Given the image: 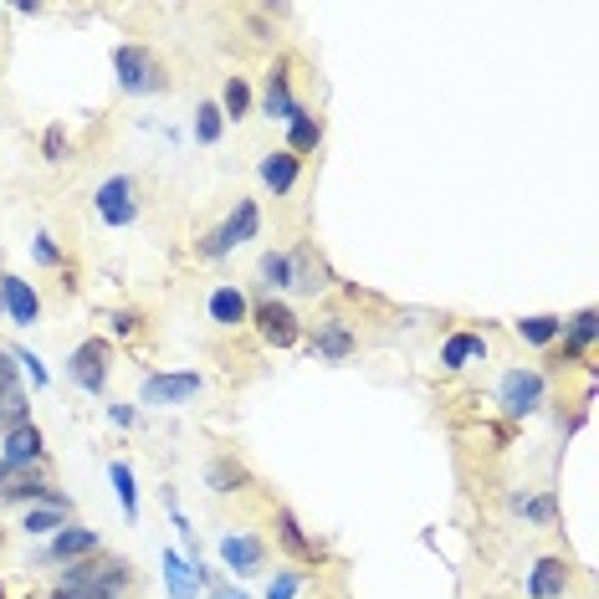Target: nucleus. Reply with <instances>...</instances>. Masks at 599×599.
Segmentation results:
<instances>
[{"mask_svg":"<svg viewBox=\"0 0 599 599\" xmlns=\"http://www.w3.org/2000/svg\"><path fill=\"white\" fill-rule=\"evenodd\" d=\"M594 333H599V318H594V308H584L579 318H569V354H584V349L594 344Z\"/></svg>","mask_w":599,"mask_h":599,"instance_id":"29","label":"nucleus"},{"mask_svg":"<svg viewBox=\"0 0 599 599\" xmlns=\"http://www.w3.org/2000/svg\"><path fill=\"white\" fill-rule=\"evenodd\" d=\"M26 420H31V405H26L21 390H11L6 400H0V436H11L16 425H26Z\"/></svg>","mask_w":599,"mask_h":599,"instance_id":"28","label":"nucleus"},{"mask_svg":"<svg viewBox=\"0 0 599 599\" xmlns=\"http://www.w3.org/2000/svg\"><path fill=\"white\" fill-rule=\"evenodd\" d=\"M262 282H267L272 292L292 287V256H287V251H267V256H262Z\"/></svg>","mask_w":599,"mask_h":599,"instance_id":"27","label":"nucleus"},{"mask_svg":"<svg viewBox=\"0 0 599 599\" xmlns=\"http://www.w3.org/2000/svg\"><path fill=\"white\" fill-rule=\"evenodd\" d=\"M221 564H226L231 574H262L267 543L256 538V533H226V538H221Z\"/></svg>","mask_w":599,"mask_h":599,"instance_id":"10","label":"nucleus"},{"mask_svg":"<svg viewBox=\"0 0 599 599\" xmlns=\"http://www.w3.org/2000/svg\"><path fill=\"white\" fill-rule=\"evenodd\" d=\"M108 477H113V487H118L123 512H128V518H139V487H134V472H128V461H113Z\"/></svg>","mask_w":599,"mask_h":599,"instance_id":"26","label":"nucleus"},{"mask_svg":"<svg viewBox=\"0 0 599 599\" xmlns=\"http://www.w3.org/2000/svg\"><path fill=\"white\" fill-rule=\"evenodd\" d=\"M93 210H98V221H108V226H134L139 221V190H134V180H128V175L103 180L98 195H93Z\"/></svg>","mask_w":599,"mask_h":599,"instance_id":"6","label":"nucleus"},{"mask_svg":"<svg viewBox=\"0 0 599 599\" xmlns=\"http://www.w3.org/2000/svg\"><path fill=\"white\" fill-rule=\"evenodd\" d=\"M67 154V134L62 128H47V159H62Z\"/></svg>","mask_w":599,"mask_h":599,"instance_id":"37","label":"nucleus"},{"mask_svg":"<svg viewBox=\"0 0 599 599\" xmlns=\"http://www.w3.org/2000/svg\"><path fill=\"white\" fill-rule=\"evenodd\" d=\"M497 405L507 415H533L543 405V374L538 369H507L497 384Z\"/></svg>","mask_w":599,"mask_h":599,"instance_id":"7","label":"nucleus"},{"mask_svg":"<svg viewBox=\"0 0 599 599\" xmlns=\"http://www.w3.org/2000/svg\"><path fill=\"white\" fill-rule=\"evenodd\" d=\"M200 374L195 369H175V374H149L144 384H139V400L144 405H164V410H175V405H190L195 395H200Z\"/></svg>","mask_w":599,"mask_h":599,"instance_id":"5","label":"nucleus"},{"mask_svg":"<svg viewBox=\"0 0 599 599\" xmlns=\"http://www.w3.org/2000/svg\"><path fill=\"white\" fill-rule=\"evenodd\" d=\"M67 374H72L77 390L103 395V384H108V344H103V338H88V344H77V349H72Z\"/></svg>","mask_w":599,"mask_h":599,"instance_id":"8","label":"nucleus"},{"mask_svg":"<svg viewBox=\"0 0 599 599\" xmlns=\"http://www.w3.org/2000/svg\"><path fill=\"white\" fill-rule=\"evenodd\" d=\"M262 108H267L272 123H292V118H297V98H292V82H287V67H282V62H277L272 77H267V98H262Z\"/></svg>","mask_w":599,"mask_h":599,"instance_id":"15","label":"nucleus"},{"mask_svg":"<svg viewBox=\"0 0 599 599\" xmlns=\"http://www.w3.org/2000/svg\"><path fill=\"white\" fill-rule=\"evenodd\" d=\"M292 287H297V292H318V287H323V282H318V267L308 262V251L292 256Z\"/></svg>","mask_w":599,"mask_h":599,"instance_id":"32","label":"nucleus"},{"mask_svg":"<svg viewBox=\"0 0 599 599\" xmlns=\"http://www.w3.org/2000/svg\"><path fill=\"white\" fill-rule=\"evenodd\" d=\"M216 599H246V594H236V589H221V594H216Z\"/></svg>","mask_w":599,"mask_h":599,"instance_id":"41","label":"nucleus"},{"mask_svg":"<svg viewBox=\"0 0 599 599\" xmlns=\"http://www.w3.org/2000/svg\"><path fill=\"white\" fill-rule=\"evenodd\" d=\"M0 292H6V313H11V323L31 328V323L41 318V297H36L31 282H21V277H0Z\"/></svg>","mask_w":599,"mask_h":599,"instance_id":"13","label":"nucleus"},{"mask_svg":"<svg viewBox=\"0 0 599 599\" xmlns=\"http://www.w3.org/2000/svg\"><path fill=\"white\" fill-rule=\"evenodd\" d=\"M210 492H236V487H246V472L236 461H210Z\"/></svg>","mask_w":599,"mask_h":599,"instance_id":"30","label":"nucleus"},{"mask_svg":"<svg viewBox=\"0 0 599 599\" xmlns=\"http://www.w3.org/2000/svg\"><path fill=\"white\" fill-rule=\"evenodd\" d=\"M277 538L297 553V559H323V548L303 533V528H297V518H292V512H277Z\"/></svg>","mask_w":599,"mask_h":599,"instance_id":"22","label":"nucleus"},{"mask_svg":"<svg viewBox=\"0 0 599 599\" xmlns=\"http://www.w3.org/2000/svg\"><path fill=\"white\" fill-rule=\"evenodd\" d=\"M297 584H303V574H277V579L267 584V599H292Z\"/></svg>","mask_w":599,"mask_h":599,"instance_id":"33","label":"nucleus"},{"mask_svg":"<svg viewBox=\"0 0 599 599\" xmlns=\"http://www.w3.org/2000/svg\"><path fill=\"white\" fill-rule=\"evenodd\" d=\"M528 518H538V523H548V518H553V497H538V502L528 507Z\"/></svg>","mask_w":599,"mask_h":599,"instance_id":"39","label":"nucleus"},{"mask_svg":"<svg viewBox=\"0 0 599 599\" xmlns=\"http://www.w3.org/2000/svg\"><path fill=\"white\" fill-rule=\"evenodd\" d=\"M31 251H36V262H47V267L57 262V241H52V236H36V246H31Z\"/></svg>","mask_w":599,"mask_h":599,"instance_id":"36","label":"nucleus"},{"mask_svg":"<svg viewBox=\"0 0 599 599\" xmlns=\"http://www.w3.org/2000/svg\"><path fill=\"white\" fill-rule=\"evenodd\" d=\"M88 553H98V533L67 523V528L52 538V548L41 553V559H47V564H77V559H88Z\"/></svg>","mask_w":599,"mask_h":599,"instance_id":"12","label":"nucleus"},{"mask_svg":"<svg viewBox=\"0 0 599 599\" xmlns=\"http://www.w3.org/2000/svg\"><path fill=\"white\" fill-rule=\"evenodd\" d=\"M246 318H251V303H246L241 287H216V292H210V323H216V328H236Z\"/></svg>","mask_w":599,"mask_h":599,"instance_id":"16","label":"nucleus"},{"mask_svg":"<svg viewBox=\"0 0 599 599\" xmlns=\"http://www.w3.org/2000/svg\"><path fill=\"white\" fill-rule=\"evenodd\" d=\"M113 77H118V88L123 93H134V98H144V93H154L159 88V57L149 52V47H118L113 52Z\"/></svg>","mask_w":599,"mask_h":599,"instance_id":"2","label":"nucleus"},{"mask_svg":"<svg viewBox=\"0 0 599 599\" xmlns=\"http://www.w3.org/2000/svg\"><path fill=\"white\" fill-rule=\"evenodd\" d=\"M0 313H6V292H0Z\"/></svg>","mask_w":599,"mask_h":599,"instance_id":"42","label":"nucleus"},{"mask_svg":"<svg viewBox=\"0 0 599 599\" xmlns=\"http://www.w3.org/2000/svg\"><path fill=\"white\" fill-rule=\"evenodd\" d=\"M41 456H47V446H41V431L31 420L16 425L11 436H0V466H41Z\"/></svg>","mask_w":599,"mask_h":599,"instance_id":"11","label":"nucleus"},{"mask_svg":"<svg viewBox=\"0 0 599 599\" xmlns=\"http://www.w3.org/2000/svg\"><path fill=\"white\" fill-rule=\"evenodd\" d=\"M52 599H118V594H98V589H52Z\"/></svg>","mask_w":599,"mask_h":599,"instance_id":"38","label":"nucleus"},{"mask_svg":"<svg viewBox=\"0 0 599 599\" xmlns=\"http://www.w3.org/2000/svg\"><path fill=\"white\" fill-rule=\"evenodd\" d=\"M256 231H262V210H256V200H236V210L226 216V226H221V231H210V236L200 241V251L210 256V262H221L226 251H236V246L251 241Z\"/></svg>","mask_w":599,"mask_h":599,"instance_id":"4","label":"nucleus"},{"mask_svg":"<svg viewBox=\"0 0 599 599\" xmlns=\"http://www.w3.org/2000/svg\"><path fill=\"white\" fill-rule=\"evenodd\" d=\"M164 584H169V599H195L200 594V569L185 559V553H164Z\"/></svg>","mask_w":599,"mask_h":599,"instance_id":"18","label":"nucleus"},{"mask_svg":"<svg viewBox=\"0 0 599 599\" xmlns=\"http://www.w3.org/2000/svg\"><path fill=\"white\" fill-rule=\"evenodd\" d=\"M313 349H318V359H349L354 354V328L344 318H323Z\"/></svg>","mask_w":599,"mask_h":599,"instance_id":"17","label":"nucleus"},{"mask_svg":"<svg viewBox=\"0 0 599 599\" xmlns=\"http://www.w3.org/2000/svg\"><path fill=\"white\" fill-rule=\"evenodd\" d=\"M16 364H26V369H31V384H47V369H41V359H36L31 349H16Z\"/></svg>","mask_w":599,"mask_h":599,"instance_id":"35","label":"nucleus"},{"mask_svg":"<svg viewBox=\"0 0 599 599\" xmlns=\"http://www.w3.org/2000/svg\"><path fill=\"white\" fill-rule=\"evenodd\" d=\"M108 323H113V333H134V328H139V318H134V313H113Z\"/></svg>","mask_w":599,"mask_h":599,"instance_id":"40","label":"nucleus"},{"mask_svg":"<svg viewBox=\"0 0 599 599\" xmlns=\"http://www.w3.org/2000/svg\"><path fill=\"white\" fill-rule=\"evenodd\" d=\"M251 323H256V333H262L272 349H292L297 333H303V328H297V313L287 303H277V297L262 303V308H251Z\"/></svg>","mask_w":599,"mask_h":599,"instance_id":"9","label":"nucleus"},{"mask_svg":"<svg viewBox=\"0 0 599 599\" xmlns=\"http://www.w3.org/2000/svg\"><path fill=\"white\" fill-rule=\"evenodd\" d=\"M221 128H226L221 108H216V103H200V113H195V139H200V144H216Z\"/></svg>","mask_w":599,"mask_h":599,"instance_id":"31","label":"nucleus"},{"mask_svg":"<svg viewBox=\"0 0 599 599\" xmlns=\"http://www.w3.org/2000/svg\"><path fill=\"white\" fill-rule=\"evenodd\" d=\"M297 175H303V159L287 154V149H272V154L262 159V185H267L272 195H287V190L297 185Z\"/></svg>","mask_w":599,"mask_h":599,"instance_id":"14","label":"nucleus"},{"mask_svg":"<svg viewBox=\"0 0 599 599\" xmlns=\"http://www.w3.org/2000/svg\"><path fill=\"white\" fill-rule=\"evenodd\" d=\"M0 502H47V507H72L36 466H0Z\"/></svg>","mask_w":599,"mask_h":599,"instance_id":"3","label":"nucleus"},{"mask_svg":"<svg viewBox=\"0 0 599 599\" xmlns=\"http://www.w3.org/2000/svg\"><path fill=\"white\" fill-rule=\"evenodd\" d=\"M221 118H231V123H241L246 118V108H251V88H246V77H231L226 82V93H221Z\"/></svg>","mask_w":599,"mask_h":599,"instance_id":"25","label":"nucleus"},{"mask_svg":"<svg viewBox=\"0 0 599 599\" xmlns=\"http://www.w3.org/2000/svg\"><path fill=\"white\" fill-rule=\"evenodd\" d=\"M564 333V318H553V313H538V318H523L518 323V338H523V344H553V338H559Z\"/></svg>","mask_w":599,"mask_h":599,"instance_id":"24","label":"nucleus"},{"mask_svg":"<svg viewBox=\"0 0 599 599\" xmlns=\"http://www.w3.org/2000/svg\"><path fill=\"white\" fill-rule=\"evenodd\" d=\"M128 584H134V569L123 559H103V553H88V559L67 564L57 579V589H98V594H118Z\"/></svg>","mask_w":599,"mask_h":599,"instance_id":"1","label":"nucleus"},{"mask_svg":"<svg viewBox=\"0 0 599 599\" xmlns=\"http://www.w3.org/2000/svg\"><path fill=\"white\" fill-rule=\"evenodd\" d=\"M11 390H21V384H16V364H11L6 349H0V400H6Z\"/></svg>","mask_w":599,"mask_h":599,"instance_id":"34","label":"nucleus"},{"mask_svg":"<svg viewBox=\"0 0 599 599\" xmlns=\"http://www.w3.org/2000/svg\"><path fill=\"white\" fill-rule=\"evenodd\" d=\"M318 144H323V123H318L308 108H297V118L287 123V154L303 159V154H313Z\"/></svg>","mask_w":599,"mask_h":599,"instance_id":"21","label":"nucleus"},{"mask_svg":"<svg viewBox=\"0 0 599 599\" xmlns=\"http://www.w3.org/2000/svg\"><path fill=\"white\" fill-rule=\"evenodd\" d=\"M477 359H487V338L482 333H451L446 338L441 369H466V364H477Z\"/></svg>","mask_w":599,"mask_h":599,"instance_id":"20","label":"nucleus"},{"mask_svg":"<svg viewBox=\"0 0 599 599\" xmlns=\"http://www.w3.org/2000/svg\"><path fill=\"white\" fill-rule=\"evenodd\" d=\"M67 518H72V507H47V502H41V507L26 512V523H21V528H26L31 538H41V533H62Z\"/></svg>","mask_w":599,"mask_h":599,"instance_id":"23","label":"nucleus"},{"mask_svg":"<svg viewBox=\"0 0 599 599\" xmlns=\"http://www.w3.org/2000/svg\"><path fill=\"white\" fill-rule=\"evenodd\" d=\"M564 589H569V564L564 559H538L533 564V574H528V594L533 599H553Z\"/></svg>","mask_w":599,"mask_h":599,"instance_id":"19","label":"nucleus"}]
</instances>
